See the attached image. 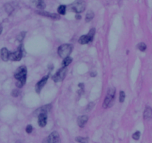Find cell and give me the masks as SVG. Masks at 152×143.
I'll use <instances>...</instances> for the list:
<instances>
[{"mask_svg": "<svg viewBox=\"0 0 152 143\" xmlns=\"http://www.w3.org/2000/svg\"><path fill=\"white\" fill-rule=\"evenodd\" d=\"M14 78L17 80L16 86L18 88H22L25 84L27 79V69L25 66H21L16 70L14 74Z\"/></svg>", "mask_w": 152, "mask_h": 143, "instance_id": "cell-1", "label": "cell"}, {"mask_svg": "<svg viewBox=\"0 0 152 143\" xmlns=\"http://www.w3.org/2000/svg\"><path fill=\"white\" fill-rule=\"evenodd\" d=\"M86 7V1L83 0H77L69 6V9L71 11L75 12L77 13H80L84 11Z\"/></svg>", "mask_w": 152, "mask_h": 143, "instance_id": "cell-2", "label": "cell"}, {"mask_svg": "<svg viewBox=\"0 0 152 143\" xmlns=\"http://www.w3.org/2000/svg\"><path fill=\"white\" fill-rule=\"evenodd\" d=\"M114 97H115V89L114 88H110L103 102V108H107L112 106L114 101Z\"/></svg>", "mask_w": 152, "mask_h": 143, "instance_id": "cell-3", "label": "cell"}, {"mask_svg": "<svg viewBox=\"0 0 152 143\" xmlns=\"http://www.w3.org/2000/svg\"><path fill=\"white\" fill-rule=\"evenodd\" d=\"M73 50V45H72L69 44H65L62 45L61 46H59V48H58V54L60 57L62 58H66L68 56H69V55L71 54V52Z\"/></svg>", "mask_w": 152, "mask_h": 143, "instance_id": "cell-4", "label": "cell"}, {"mask_svg": "<svg viewBox=\"0 0 152 143\" xmlns=\"http://www.w3.org/2000/svg\"><path fill=\"white\" fill-rule=\"evenodd\" d=\"M23 47H22V45H19V47H18L16 51L11 52V53L10 52L8 59L12 61H19L22 59V57H23Z\"/></svg>", "mask_w": 152, "mask_h": 143, "instance_id": "cell-5", "label": "cell"}, {"mask_svg": "<svg viewBox=\"0 0 152 143\" xmlns=\"http://www.w3.org/2000/svg\"><path fill=\"white\" fill-rule=\"evenodd\" d=\"M67 72H68V68L67 67H62V68L59 70L56 73L53 77V80L55 82H60L62 80L65 79V76H66Z\"/></svg>", "mask_w": 152, "mask_h": 143, "instance_id": "cell-6", "label": "cell"}, {"mask_svg": "<svg viewBox=\"0 0 152 143\" xmlns=\"http://www.w3.org/2000/svg\"><path fill=\"white\" fill-rule=\"evenodd\" d=\"M42 143H61L60 137L58 134V132L53 131L48 136V137L46 138L43 140Z\"/></svg>", "mask_w": 152, "mask_h": 143, "instance_id": "cell-7", "label": "cell"}, {"mask_svg": "<svg viewBox=\"0 0 152 143\" xmlns=\"http://www.w3.org/2000/svg\"><path fill=\"white\" fill-rule=\"evenodd\" d=\"M48 77H49V76L44 77L41 80H40L39 82H37V84L36 85V87H35L37 93H40V91H41V90L42 89V88L44 87L45 85L47 83L48 80Z\"/></svg>", "mask_w": 152, "mask_h": 143, "instance_id": "cell-8", "label": "cell"}, {"mask_svg": "<svg viewBox=\"0 0 152 143\" xmlns=\"http://www.w3.org/2000/svg\"><path fill=\"white\" fill-rule=\"evenodd\" d=\"M37 13L41 15V16L51 18V19H60V16H59V15L56 14V13H49V12L43 11V10H37Z\"/></svg>", "mask_w": 152, "mask_h": 143, "instance_id": "cell-9", "label": "cell"}, {"mask_svg": "<svg viewBox=\"0 0 152 143\" xmlns=\"http://www.w3.org/2000/svg\"><path fill=\"white\" fill-rule=\"evenodd\" d=\"M47 114H40L38 115V124L40 127L43 128L47 124Z\"/></svg>", "mask_w": 152, "mask_h": 143, "instance_id": "cell-10", "label": "cell"}, {"mask_svg": "<svg viewBox=\"0 0 152 143\" xmlns=\"http://www.w3.org/2000/svg\"><path fill=\"white\" fill-rule=\"evenodd\" d=\"M50 109H51V105H44V106L41 107V108H39V109H37V111H35V114H34L38 116L39 114H47L48 112H49V111H50Z\"/></svg>", "mask_w": 152, "mask_h": 143, "instance_id": "cell-11", "label": "cell"}, {"mask_svg": "<svg viewBox=\"0 0 152 143\" xmlns=\"http://www.w3.org/2000/svg\"><path fill=\"white\" fill-rule=\"evenodd\" d=\"M31 2L40 10H42L45 8V3L44 0H31Z\"/></svg>", "mask_w": 152, "mask_h": 143, "instance_id": "cell-12", "label": "cell"}, {"mask_svg": "<svg viewBox=\"0 0 152 143\" xmlns=\"http://www.w3.org/2000/svg\"><path fill=\"white\" fill-rule=\"evenodd\" d=\"M88 120V117L87 116H81V117H79L77 119V123H78V125L80 128H83L86 124L87 123Z\"/></svg>", "mask_w": 152, "mask_h": 143, "instance_id": "cell-13", "label": "cell"}, {"mask_svg": "<svg viewBox=\"0 0 152 143\" xmlns=\"http://www.w3.org/2000/svg\"><path fill=\"white\" fill-rule=\"evenodd\" d=\"M9 53H10V52L8 51V50H7L6 47L1 48V51H0V56H1V59H2L3 61H4V62L8 60Z\"/></svg>", "mask_w": 152, "mask_h": 143, "instance_id": "cell-14", "label": "cell"}, {"mask_svg": "<svg viewBox=\"0 0 152 143\" xmlns=\"http://www.w3.org/2000/svg\"><path fill=\"white\" fill-rule=\"evenodd\" d=\"M151 114H152L151 108L148 106L146 107L143 114L144 118H145V120H149V119L151 117Z\"/></svg>", "mask_w": 152, "mask_h": 143, "instance_id": "cell-15", "label": "cell"}, {"mask_svg": "<svg viewBox=\"0 0 152 143\" xmlns=\"http://www.w3.org/2000/svg\"><path fill=\"white\" fill-rule=\"evenodd\" d=\"M89 42H90V41H89L88 36L87 35L82 36L80 37V39H79V43H80V44H81V45L88 44Z\"/></svg>", "mask_w": 152, "mask_h": 143, "instance_id": "cell-16", "label": "cell"}, {"mask_svg": "<svg viewBox=\"0 0 152 143\" xmlns=\"http://www.w3.org/2000/svg\"><path fill=\"white\" fill-rule=\"evenodd\" d=\"M94 17V12L91 11V10H89L87 13V14H86V22H89L90 21H91L93 19Z\"/></svg>", "mask_w": 152, "mask_h": 143, "instance_id": "cell-17", "label": "cell"}, {"mask_svg": "<svg viewBox=\"0 0 152 143\" xmlns=\"http://www.w3.org/2000/svg\"><path fill=\"white\" fill-rule=\"evenodd\" d=\"M71 62H72V58H71L70 56L65 58L62 61V67H68V65H69L71 63Z\"/></svg>", "mask_w": 152, "mask_h": 143, "instance_id": "cell-18", "label": "cell"}, {"mask_svg": "<svg viewBox=\"0 0 152 143\" xmlns=\"http://www.w3.org/2000/svg\"><path fill=\"white\" fill-rule=\"evenodd\" d=\"M58 13L60 15H65L66 13V6L65 5H60L59 6L57 9Z\"/></svg>", "mask_w": 152, "mask_h": 143, "instance_id": "cell-19", "label": "cell"}, {"mask_svg": "<svg viewBox=\"0 0 152 143\" xmlns=\"http://www.w3.org/2000/svg\"><path fill=\"white\" fill-rule=\"evenodd\" d=\"M94 34H95V29H94V28H92V29L90 30L88 34L87 35L88 36L89 41H90V42L93 41L94 37Z\"/></svg>", "mask_w": 152, "mask_h": 143, "instance_id": "cell-20", "label": "cell"}, {"mask_svg": "<svg viewBox=\"0 0 152 143\" xmlns=\"http://www.w3.org/2000/svg\"><path fill=\"white\" fill-rule=\"evenodd\" d=\"M76 141L79 143H88V138L79 136V137L76 138Z\"/></svg>", "mask_w": 152, "mask_h": 143, "instance_id": "cell-21", "label": "cell"}, {"mask_svg": "<svg viewBox=\"0 0 152 143\" xmlns=\"http://www.w3.org/2000/svg\"><path fill=\"white\" fill-rule=\"evenodd\" d=\"M137 47L140 51L144 52L145 50H146V45H145V43H142V42L140 43V44H138Z\"/></svg>", "mask_w": 152, "mask_h": 143, "instance_id": "cell-22", "label": "cell"}, {"mask_svg": "<svg viewBox=\"0 0 152 143\" xmlns=\"http://www.w3.org/2000/svg\"><path fill=\"white\" fill-rule=\"evenodd\" d=\"M126 99V94H125L124 91H120V102H123Z\"/></svg>", "mask_w": 152, "mask_h": 143, "instance_id": "cell-23", "label": "cell"}, {"mask_svg": "<svg viewBox=\"0 0 152 143\" xmlns=\"http://www.w3.org/2000/svg\"><path fill=\"white\" fill-rule=\"evenodd\" d=\"M132 137H133V139H135V140H138V139H140V131L135 132V133L133 134V136H132Z\"/></svg>", "mask_w": 152, "mask_h": 143, "instance_id": "cell-24", "label": "cell"}, {"mask_svg": "<svg viewBox=\"0 0 152 143\" xmlns=\"http://www.w3.org/2000/svg\"><path fill=\"white\" fill-rule=\"evenodd\" d=\"M25 32L20 33V34H19V35H18V36H17L18 41H19V42H22V40H23V39H24V37H25Z\"/></svg>", "mask_w": 152, "mask_h": 143, "instance_id": "cell-25", "label": "cell"}, {"mask_svg": "<svg viewBox=\"0 0 152 143\" xmlns=\"http://www.w3.org/2000/svg\"><path fill=\"white\" fill-rule=\"evenodd\" d=\"M19 95V90H17V89H15V90H13V91H12V96H13V97H17Z\"/></svg>", "mask_w": 152, "mask_h": 143, "instance_id": "cell-26", "label": "cell"}, {"mask_svg": "<svg viewBox=\"0 0 152 143\" xmlns=\"http://www.w3.org/2000/svg\"><path fill=\"white\" fill-rule=\"evenodd\" d=\"M32 131H33V128H32V126L31 125H28L26 127V132L28 134H31V132H32Z\"/></svg>", "mask_w": 152, "mask_h": 143, "instance_id": "cell-27", "label": "cell"}, {"mask_svg": "<svg viewBox=\"0 0 152 143\" xmlns=\"http://www.w3.org/2000/svg\"><path fill=\"white\" fill-rule=\"evenodd\" d=\"M93 106H94V103H90L88 105V111H90V110L91 109V108Z\"/></svg>", "mask_w": 152, "mask_h": 143, "instance_id": "cell-28", "label": "cell"}, {"mask_svg": "<svg viewBox=\"0 0 152 143\" xmlns=\"http://www.w3.org/2000/svg\"><path fill=\"white\" fill-rule=\"evenodd\" d=\"M79 87H80V88L82 89V90H83V88H84V85H83V83H81V84H79Z\"/></svg>", "mask_w": 152, "mask_h": 143, "instance_id": "cell-29", "label": "cell"}, {"mask_svg": "<svg viewBox=\"0 0 152 143\" xmlns=\"http://www.w3.org/2000/svg\"><path fill=\"white\" fill-rule=\"evenodd\" d=\"M91 77H96V73H94V74H93V73H91Z\"/></svg>", "mask_w": 152, "mask_h": 143, "instance_id": "cell-30", "label": "cell"}, {"mask_svg": "<svg viewBox=\"0 0 152 143\" xmlns=\"http://www.w3.org/2000/svg\"><path fill=\"white\" fill-rule=\"evenodd\" d=\"M1 32H2V26L0 25V34H1Z\"/></svg>", "mask_w": 152, "mask_h": 143, "instance_id": "cell-31", "label": "cell"}, {"mask_svg": "<svg viewBox=\"0 0 152 143\" xmlns=\"http://www.w3.org/2000/svg\"><path fill=\"white\" fill-rule=\"evenodd\" d=\"M77 19H81V16H79V15H77Z\"/></svg>", "mask_w": 152, "mask_h": 143, "instance_id": "cell-32", "label": "cell"}]
</instances>
